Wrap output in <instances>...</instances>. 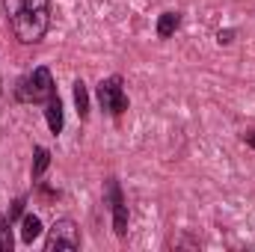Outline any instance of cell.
<instances>
[{
	"label": "cell",
	"instance_id": "1",
	"mask_svg": "<svg viewBox=\"0 0 255 252\" xmlns=\"http://www.w3.org/2000/svg\"><path fill=\"white\" fill-rule=\"evenodd\" d=\"M9 30L21 45H36L51 27V0H3Z\"/></svg>",
	"mask_w": 255,
	"mask_h": 252
},
{
	"label": "cell",
	"instance_id": "2",
	"mask_svg": "<svg viewBox=\"0 0 255 252\" xmlns=\"http://www.w3.org/2000/svg\"><path fill=\"white\" fill-rule=\"evenodd\" d=\"M57 95L54 86V74L48 65H36L33 71H27L18 83H15V101L18 104H48Z\"/></svg>",
	"mask_w": 255,
	"mask_h": 252
},
{
	"label": "cell",
	"instance_id": "3",
	"mask_svg": "<svg viewBox=\"0 0 255 252\" xmlns=\"http://www.w3.org/2000/svg\"><path fill=\"white\" fill-rule=\"evenodd\" d=\"M95 98H98V104L110 113V116H122L128 113V92H125V80H122V74H110V77H104L101 83H98V89H95Z\"/></svg>",
	"mask_w": 255,
	"mask_h": 252
},
{
	"label": "cell",
	"instance_id": "4",
	"mask_svg": "<svg viewBox=\"0 0 255 252\" xmlns=\"http://www.w3.org/2000/svg\"><path fill=\"white\" fill-rule=\"evenodd\" d=\"M83 238H80V229L71 217H63L57 220L51 229H48V238H45V252L54 250H80Z\"/></svg>",
	"mask_w": 255,
	"mask_h": 252
},
{
	"label": "cell",
	"instance_id": "5",
	"mask_svg": "<svg viewBox=\"0 0 255 252\" xmlns=\"http://www.w3.org/2000/svg\"><path fill=\"white\" fill-rule=\"evenodd\" d=\"M104 196H107V202H110L113 232H116L119 238H125L128 235V202H125V196H122V187H119L116 178H107V190H104Z\"/></svg>",
	"mask_w": 255,
	"mask_h": 252
},
{
	"label": "cell",
	"instance_id": "6",
	"mask_svg": "<svg viewBox=\"0 0 255 252\" xmlns=\"http://www.w3.org/2000/svg\"><path fill=\"white\" fill-rule=\"evenodd\" d=\"M45 122H48V127H51V133H54V136H60V133H63L65 113H63V101H60V95H54V98L45 104Z\"/></svg>",
	"mask_w": 255,
	"mask_h": 252
},
{
	"label": "cell",
	"instance_id": "7",
	"mask_svg": "<svg viewBox=\"0 0 255 252\" xmlns=\"http://www.w3.org/2000/svg\"><path fill=\"white\" fill-rule=\"evenodd\" d=\"M181 27V12H163L160 18H157V39H169V36H175V30Z\"/></svg>",
	"mask_w": 255,
	"mask_h": 252
},
{
	"label": "cell",
	"instance_id": "8",
	"mask_svg": "<svg viewBox=\"0 0 255 252\" xmlns=\"http://www.w3.org/2000/svg\"><path fill=\"white\" fill-rule=\"evenodd\" d=\"M48 166H51V151H48L45 145H36V148H33V169H30V178H33V181H42V175H45Z\"/></svg>",
	"mask_w": 255,
	"mask_h": 252
},
{
	"label": "cell",
	"instance_id": "9",
	"mask_svg": "<svg viewBox=\"0 0 255 252\" xmlns=\"http://www.w3.org/2000/svg\"><path fill=\"white\" fill-rule=\"evenodd\" d=\"M39 235H42V220L36 214H24L21 217V241L24 244H33Z\"/></svg>",
	"mask_w": 255,
	"mask_h": 252
},
{
	"label": "cell",
	"instance_id": "10",
	"mask_svg": "<svg viewBox=\"0 0 255 252\" xmlns=\"http://www.w3.org/2000/svg\"><path fill=\"white\" fill-rule=\"evenodd\" d=\"M74 104H77V116L89 119V92L83 80H74Z\"/></svg>",
	"mask_w": 255,
	"mask_h": 252
},
{
	"label": "cell",
	"instance_id": "11",
	"mask_svg": "<svg viewBox=\"0 0 255 252\" xmlns=\"http://www.w3.org/2000/svg\"><path fill=\"white\" fill-rule=\"evenodd\" d=\"M15 238H12V220L6 214H0V252H12Z\"/></svg>",
	"mask_w": 255,
	"mask_h": 252
},
{
	"label": "cell",
	"instance_id": "12",
	"mask_svg": "<svg viewBox=\"0 0 255 252\" xmlns=\"http://www.w3.org/2000/svg\"><path fill=\"white\" fill-rule=\"evenodd\" d=\"M24 208H27V196H18V199H15V202L9 205V214H6V217H9V220L15 223V220H21V217L27 214Z\"/></svg>",
	"mask_w": 255,
	"mask_h": 252
},
{
	"label": "cell",
	"instance_id": "13",
	"mask_svg": "<svg viewBox=\"0 0 255 252\" xmlns=\"http://www.w3.org/2000/svg\"><path fill=\"white\" fill-rule=\"evenodd\" d=\"M217 42H220V45H229V42H232V30H226V33L220 30V36H217Z\"/></svg>",
	"mask_w": 255,
	"mask_h": 252
},
{
	"label": "cell",
	"instance_id": "14",
	"mask_svg": "<svg viewBox=\"0 0 255 252\" xmlns=\"http://www.w3.org/2000/svg\"><path fill=\"white\" fill-rule=\"evenodd\" d=\"M244 142H247V145L255 151V130H247V133H244Z\"/></svg>",
	"mask_w": 255,
	"mask_h": 252
}]
</instances>
